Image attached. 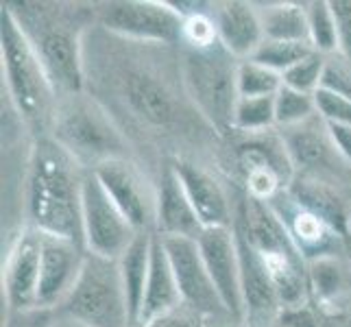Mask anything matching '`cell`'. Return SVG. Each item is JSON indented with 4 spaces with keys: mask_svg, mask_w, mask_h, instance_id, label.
<instances>
[{
    "mask_svg": "<svg viewBox=\"0 0 351 327\" xmlns=\"http://www.w3.org/2000/svg\"><path fill=\"white\" fill-rule=\"evenodd\" d=\"M83 168L51 138H35L24 177L27 225L83 245ZM86 247V245H83Z\"/></svg>",
    "mask_w": 351,
    "mask_h": 327,
    "instance_id": "6da1fadb",
    "label": "cell"
},
{
    "mask_svg": "<svg viewBox=\"0 0 351 327\" xmlns=\"http://www.w3.org/2000/svg\"><path fill=\"white\" fill-rule=\"evenodd\" d=\"M127 42L129 59L114 68V99L131 116L133 123L155 133H171L186 123V112H197L181 77V62L175 72L166 66L151 64L157 44L147 46V59H142L144 44Z\"/></svg>",
    "mask_w": 351,
    "mask_h": 327,
    "instance_id": "7a4b0ae2",
    "label": "cell"
},
{
    "mask_svg": "<svg viewBox=\"0 0 351 327\" xmlns=\"http://www.w3.org/2000/svg\"><path fill=\"white\" fill-rule=\"evenodd\" d=\"M29 38L59 99L86 92V20L55 3H5Z\"/></svg>",
    "mask_w": 351,
    "mask_h": 327,
    "instance_id": "3957f363",
    "label": "cell"
},
{
    "mask_svg": "<svg viewBox=\"0 0 351 327\" xmlns=\"http://www.w3.org/2000/svg\"><path fill=\"white\" fill-rule=\"evenodd\" d=\"M0 57L9 103L22 125L44 138L51 133L57 94L29 38L20 29L14 14L3 5L0 11Z\"/></svg>",
    "mask_w": 351,
    "mask_h": 327,
    "instance_id": "277c9868",
    "label": "cell"
},
{
    "mask_svg": "<svg viewBox=\"0 0 351 327\" xmlns=\"http://www.w3.org/2000/svg\"><path fill=\"white\" fill-rule=\"evenodd\" d=\"M48 136L86 171H94L110 160L133 157L131 142L123 127L88 92L59 99Z\"/></svg>",
    "mask_w": 351,
    "mask_h": 327,
    "instance_id": "5b68a950",
    "label": "cell"
},
{
    "mask_svg": "<svg viewBox=\"0 0 351 327\" xmlns=\"http://www.w3.org/2000/svg\"><path fill=\"white\" fill-rule=\"evenodd\" d=\"M258 251L275 284L282 308L310 304L308 262L290 240L286 227L264 201L245 195L236 208V221Z\"/></svg>",
    "mask_w": 351,
    "mask_h": 327,
    "instance_id": "8992f818",
    "label": "cell"
},
{
    "mask_svg": "<svg viewBox=\"0 0 351 327\" xmlns=\"http://www.w3.org/2000/svg\"><path fill=\"white\" fill-rule=\"evenodd\" d=\"M181 77L201 118L216 136H232L234 109L238 103V66L240 59L227 53L221 44L210 48L179 46Z\"/></svg>",
    "mask_w": 351,
    "mask_h": 327,
    "instance_id": "52a82bcc",
    "label": "cell"
},
{
    "mask_svg": "<svg viewBox=\"0 0 351 327\" xmlns=\"http://www.w3.org/2000/svg\"><path fill=\"white\" fill-rule=\"evenodd\" d=\"M57 312L88 327H133L118 260L88 253L75 288Z\"/></svg>",
    "mask_w": 351,
    "mask_h": 327,
    "instance_id": "ba28073f",
    "label": "cell"
},
{
    "mask_svg": "<svg viewBox=\"0 0 351 327\" xmlns=\"http://www.w3.org/2000/svg\"><path fill=\"white\" fill-rule=\"evenodd\" d=\"M99 27L120 40L157 46H181L184 18L168 0H114L92 9Z\"/></svg>",
    "mask_w": 351,
    "mask_h": 327,
    "instance_id": "9c48e42d",
    "label": "cell"
},
{
    "mask_svg": "<svg viewBox=\"0 0 351 327\" xmlns=\"http://www.w3.org/2000/svg\"><path fill=\"white\" fill-rule=\"evenodd\" d=\"M234 157L238 173L245 181L247 197L251 199L271 201L288 190L290 181L295 179L293 162L277 129L256 136H240Z\"/></svg>",
    "mask_w": 351,
    "mask_h": 327,
    "instance_id": "30bf717a",
    "label": "cell"
},
{
    "mask_svg": "<svg viewBox=\"0 0 351 327\" xmlns=\"http://www.w3.org/2000/svg\"><path fill=\"white\" fill-rule=\"evenodd\" d=\"M277 131L286 144L295 175L325 179L351 192V164L338 153L330 129L319 114L301 125Z\"/></svg>",
    "mask_w": 351,
    "mask_h": 327,
    "instance_id": "8fae6325",
    "label": "cell"
},
{
    "mask_svg": "<svg viewBox=\"0 0 351 327\" xmlns=\"http://www.w3.org/2000/svg\"><path fill=\"white\" fill-rule=\"evenodd\" d=\"M140 232L129 223L92 171L83 179V245L99 258L120 260Z\"/></svg>",
    "mask_w": 351,
    "mask_h": 327,
    "instance_id": "7c38bea8",
    "label": "cell"
},
{
    "mask_svg": "<svg viewBox=\"0 0 351 327\" xmlns=\"http://www.w3.org/2000/svg\"><path fill=\"white\" fill-rule=\"evenodd\" d=\"M92 173L138 232H155L157 181L144 173V166L136 157L110 160Z\"/></svg>",
    "mask_w": 351,
    "mask_h": 327,
    "instance_id": "4fadbf2b",
    "label": "cell"
},
{
    "mask_svg": "<svg viewBox=\"0 0 351 327\" xmlns=\"http://www.w3.org/2000/svg\"><path fill=\"white\" fill-rule=\"evenodd\" d=\"M164 249L171 260L173 273L177 277V286L181 301L188 310H192L201 319H232L227 308L216 293V286L205 269L197 240L190 238H162Z\"/></svg>",
    "mask_w": 351,
    "mask_h": 327,
    "instance_id": "5bb4252c",
    "label": "cell"
},
{
    "mask_svg": "<svg viewBox=\"0 0 351 327\" xmlns=\"http://www.w3.org/2000/svg\"><path fill=\"white\" fill-rule=\"evenodd\" d=\"M264 203L282 221L290 240L295 242V247L299 249V253L304 256L308 264L319 260H330V258H347L349 238L338 234L321 216L301 208L286 190Z\"/></svg>",
    "mask_w": 351,
    "mask_h": 327,
    "instance_id": "9a60e30c",
    "label": "cell"
},
{
    "mask_svg": "<svg viewBox=\"0 0 351 327\" xmlns=\"http://www.w3.org/2000/svg\"><path fill=\"white\" fill-rule=\"evenodd\" d=\"M197 245L205 262V269H208L216 286V293H219L223 306L227 308L229 317L242 325V321H245V304H242L240 258L234 227L203 229Z\"/></svg>",
    "mask_w": 351,
    "mask_h": 327,
    "instance_id": "2e32d148",
    "label": "cell"
},
{
    "mask_svg": "<svg viewBox=\"0 0 351 327\" xmlns=\"http://www.w3.org/2000/svg\"><path fill=\"white\" fill-rule=\"evenodd\" d=\"M42 266V232L22 225L11 242L3 269V297L7 310H27L38 306Z\"/></svg>",
    "mask_w": 351,
    "mask_h": 327,
    "instance_id": "e0dca14e",
    "label": "cell"
},
{
    "mask_svg": "<svg viewBox=\"0 0 351 327\" xmlns=\"http://www.w3.org/2000/svg\"><path fill=\"white\" fill-rule=\"evenodd\" d=\"M88 251L83 245L72 240L42 234V266H40V288L38 306L59 310L75 288Z\"/></svg>",
    "mask_w": 351,
    "mask_h": 327,
    "instance_id": "ac0fdd59",
    "label": "cell"
},
{
    "mask_svg": "<svg viewBox=\"0 0 351 327\" xmlns=\"http://www.w3.org/2000/svg\"><path fill=\"white\" fill-rule=\"evenodd\" d=\"M173 166L181 179L186 195L195 208L203 229L234 227L236 210L229 201L227 190L208 168L188 160V157H173Z\"/></svg>",
    "mask_w": 351,
    "mask_h": 327,
    "instance_id": "d6986e66",
    "label": "cell"
},
{
    "mask_svg": "<svg viewBox=\"0 0 351 327\" xmlns=\"http://www.w3.org/2000/svg\"><path fill=\"white\" fill-rule=\"evenodd\" d=\"M157 214L155 234L162 238H190L199 240L203 225L192 208L173 162L162 164L157 173Z\"/></svg>",
    "mask_w": 351,
    "mask_h": 327,
    "instance_id": "ffe728a7",
    "label": "cell"
},
{
    "mask_svg": "<svg viewBox=\"0 0 351 327\" xmlns=\"http://www.w3.org/2000/svg\"><path fill=\"white\" fill-rule=\"evenodd\" d=\"M212 20L216 35H219V44L240 62L251 59L264 42V31L256 3H245V0L216 3Z\"/></svg>",
    "mask_w": 351,
    "mask_h": 327,
    "instance_id": "44dd1931",
    "label": "cell"
},
{
    "mask_svg": "<svg viewBox=\"0 0 351 327\" xmlns=\"http://www.w3.org/2000/svg\"><path fill=\"white\" fill-rule=\"evenodd\" d=\"M288 195L293 197L301 208L321 216L325 223H330L338 234L349 238V218H351V192L330 184L325 179L295 175L290 181Z\"/></svg>",
    "mask_w": 351,
    "mask_h": 327,
    "instance_id": "7402d4cb",
    "label": "cell"
},
{
    "mask_svg": "<svg viewBox=\"0 0 351 327\" xmlns=\"http://www.w3.org/2000/svg\"><path fill=\"white\" fill-rule=\"evenodd\" d=\"M179 306H184V301H181L177 277L173 273L171 260H168V253L164 249V240L162 236L153 234L151 271H149L147 288H144V301H142L138 327H142L147 321L160 317V314L171 312Z\"/></svg>",
    "mask_w": 351,
    "mask_h": 327,
    "instance_id": "603a6c76",
    "label": "cell"
},
{
    "mask_svg": "<svg viewBox=\"0 0 351 327\" xmlns=\"http://www.w3.org/2000/svg\"><path fill=\"white\" fill-rule=\"evenodd\" d=\"M310 301L319 312L341 310L351 295V266L347 258H330L308 264Z\"/></svg>",
    "mask_w": 351,
    "mask_h": 327,
    "instance_id": "cb8c5ba5",
    "label": "cell"
},
{
    "mask_svg": "<svg viewBox=\"0 0 351 327\" xmlns=\"http://www.w3.org/2000/svg\"><path fill=\"white\" fill-rule=\"evenodd\" d=\"M153 234L155 232H140L136 240L131 242L129 249L118 260L120 277H123L127 306L131 325H140V312L144 301V288H147L149 271H151V249H153Z\"/></svg>",
    "mask_w": 351,
    "mask_h": 327,
    "instance_id": "d4e9b609",
    "label": "cell"
},
{
    "mask_svg": "<svg viewBox=\"0 0 351 327\" xmlns=\"http://www.w3.org/2000/svg\"><path fill=\"white\" fill-rule=\"evenodd\" d=\"M256 7L260 14L264 40L310 44L306 3H290V0H286V3H266Z\"/></svg>",
    "mask_w": 351,
    "mask_h": 327,
    "instance_id": "484cf974",
    "label": "cell"
},
{
    "mask_svg": "<svg viewBox=\"0 0 351 327\" xmlns=\"http://www.w3.org/2000/svg\"><path fill=\"white\" fill-rule=\"evenodd\" d=\"M232 133L238 136H256L277 129L275 125V96H258V99H238L234 109Z\"/></svg>",
    "mask_w": 351,
    "mask_h": 327,
    "instance_id": "4316f807",
    "label": "cell"
},
{
    "mask_svg": "<svg viewBox=\"0 0 351 327\" xmlns=\"http://www.w3.org/2000/svg\"><path fill=\"white\" fill-rule=\"evenodd\" d=\"M306 9L312 48L325 57L338 55V31L330 0H312V3H306Z\"/></svg>",
    "mask_w": 351,
    "mask_h": 327,
    "instance_id": "83f0119b",
    "label": "cell"
},
{
    "mask_svg": "<svg viewBox=\"0 0 351 327\" xmlns=\"http://www.w3.org/2000/svg\"><path fill=\"white\" fill-rule=\"evenodd\" d=\"M312 53H317L310 44L306 42H275V40H264L260 48L253 53L251 62H256L260 66H266L269 70H275L284 75L286 70L297 66L299 62H304L306 57Z\"/></svg>",
    "mask_w": 351,
    "mask_h": 327,
    "instance_id": "f1b7e54d",
    "label": "cell"
},
{
    "mask_svg": "<svg viewBox=\"0 0 351 327\" xmlns=\"http://www.w3.org/2000/svg\"><path fill=\"white\" fill-rule=\"evenodd\" d=\"M284 88L280 72L269 70L251 59L238 66V96L240 99H258V96H275Z\"/></svg>",
    "mask_w": 351,
    "mask_h": 327,
    "instance_id": "f546056e",
    "label": "cell"
},
{
    "mask_svg": "<svg viewBox=\"0 0 351 327\" xmlns=\"http://www.w3.org/2000/svg\"><path fill=\"white\" fill-rule=\"evenodd\" d=\"M317 116L314 94H304L290 88H282L275 94V125L277 129L295 127Z\"/></svg>",
    "mask_w": 351,
    "mask_h": 327,
    "instance_id": "4dcf8cb0",
    "label": "cell"
},
{
    "mask_svg": "<svg viewBox=\"0 0 351 327\" xmlns=\"http://www.w3.org/2000/svg\"><path fill=\"white\" fill-rule=\"evenodd\" d=\"M325 62H328V57H325V55L312 53L310 57L304 59V62H299L297 66H293L290 70L284 72V75H282L284 86L290 88V90L304 92V94H314L321 88Z\"/></svg>",
    "mask_w": 351,
    "mask_h": 327,
    "instance_id": "1f68e13d",
    "label": "cell"
},
{
    "mask_svg": "<svg viewBox=\"0 0 351 327\" xmlns=\"http://www.w3.org/2000/svg\"><path fill=\"white\" fill-rule=\"evenodd\" d=\"M317 114L328 125H351V99L319 88L314 92Z\"/></svg>",
    "mask_w": 351,
    "mask_h": 327,
    "instance_id": "d6a6232c",
    "label": "cell"
},
{
    "mask_svg": "<svg viewBox=\"0 0 351 327\" xmlns=\"http://www.w3.org/2000/svg\"><path fill=\"white\" fill-rule=\"evenodd\" d=\"M219 44V35L212 14H199L184 20V35H181V46L186 48H210Z\"/></svg>",
    "mask_w": 351,
    "mask_h": 327,
    "instance_id": "836d02e7",
    "label": "cell"
},
{
    "mask_svg": "<svg viewBox=\"0 0 351 327\" xmlns=\"http://www.w3.org/2000/svg\"><path fill=\"white\" fill-rule=\"evenodd\" d=\"M321 88L351 99V64L343 55H330L328 57Z\"/></svg>",
    "mask_w": 351,
    "mask_h": 327,
    "instance_id": "e575fe53",
    "label": "cell"
},
{
    "mask_svg": "<svg viewBox=\"0 0 351 327\" xmlns=\"http://www.w3.org/2000/svg\"><path fill=\"white\" fill-rule=\"evenodd\" d=\"M275 327H323V317L319 308L310 301V304L282 308L277 314Z\"/></svg>",
    "mask_w": 351,
    "mask_h": 327,
    "instance_id": "d590c367",
    "label": "cell"
},
{
    "mask_svg": "<svg viewBox=\"0 0 351 327\" xmlns=\"http://www.w3.org/2000/svg\"><path fill=\"white\" fill-rule=\"evenodd\" d=\"M57 317V310L51 308H27V310H7L3 327H51Z\"/></svg>",
    "mask_w": 351,
    "mask_h": 327,
    "instance_id": "8d00e7d4",
    "label": "cell"
},
{
    "mask_svg": "<svg viewBox=\"0 0 351 327\" xmlns=\"http://www.w3.org/2000/svg\"><path fill=\"white\" fill-rule=\"evenodd\" d=\"M338 31V55L351 64V0H330Z\"/></svg>",
    "mask_w": 351,
    "mask_h": 327,
    "instance_id": "74e56055",
    "label": "cell"
},
{
    "mask_svg": "<svg viewBox=\"0 0 351 327\" xmlns=\"http://www.w3.org/2000/svg\"><path fill=\"white\" fill-rule=\"evenodd\" d=\"M201 317L188 310L186 306H179L166 314H160L151 321H147L142 327H201Z\"/></svg>",
    "mask_w": 351,
    "mask_h": 327,
    "instance_id": "f35d334b",
    "label": "cell"
},
{
    "mask_svg": "<svg viewBox=\"0 0 351 327\" xmlns=\"http://www.w3.org/2000/svg\"><path fill=\"white\" fill-rule=\"evenodd\" d=\"M328 129H330V136L336 144L338 153L351 164V125H328Z\"/></svg>",
    "mask_w": 351,
    "mask_h": 327,
    "instance_id": "ab89813d",
    "label": "cell"
},
{
    "mask_svg": "<svg viewBox=\"0 0 351 327\" xmlns=\"http://www.w3.org/2000/svg\"><path fill=\"white\" fill-rule=\"evenodd\" d=\"M321 317H323V327H351V312H347L345 308L321 312Z\"/></svg>",
    "mask_w": 351,
    "mask_h": 327,
    "instance_id": "60d3db41",
    "label": "cell"
},
{
    "mask_svg": "<svg viewBox=\"0 0 351 327\" xmlns=\"http://www.w3.org/2000/svg\"><path fill=\"white\" fill-rule=\"evenodd\" d=\"M51 327H88V325L79 323L77 319H72V317H66V314H62V312H57V317H55Z\"/></svg>",
    "mask_w": 351,
    "mask_h": 327,
    "instance_id": "b9f144b4",
    "label": "cell"
},
{
    "mask_svg": "<svg viewBox=\"0 0 351 327\" xmlns=\"http://www.w3.org/2000/svg\"><path fill=\"white\" fill-rule=\"evenodd\" d=\"M201 327H242L234 319H203Z\"/></svg>",
    "mask_w": 351,
    "mask_h": 327,
    "instance_id": "7bdbcfd3",
    "label": "cell"
},
{
    "mask_svg": "<svg viewBox=\"0 0 351 327\" xmlns=\"http://www.w3.org/2000/svg\"><path fill=\"white\" fill-rule=\"evenodd\" d=\"M347 260H349V266H351V238L347 240Z\"/></svg>",
    "mask_w": 351,
    "mask_h": 327,
    "instance_id": "ee69618b",
    "label": "cell"
},
{
    "mask_svg": "<svg viewBox=\"0 0 351 327\" xmlns=\"http://www.w3.org/2000/svg\"><path fill=\"white\" fill-rule=\"evenodd\" d=\"M349 238H351V218H349Z\"/></svg>",
    "mask_w": 351,
    "mask_h": 327,
    "instance_id": "f6af8a7d",
    "label": "cell"
}]
</instances>
